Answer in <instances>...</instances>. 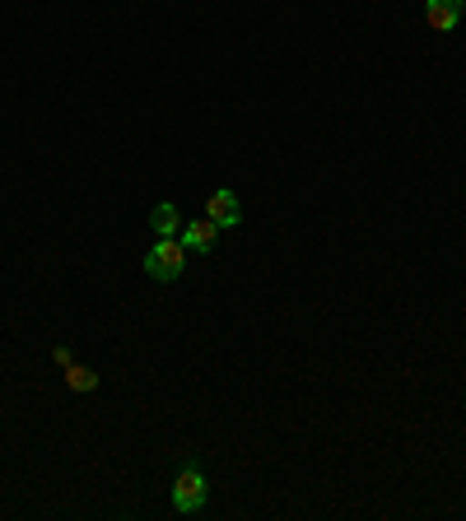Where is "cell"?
<instances>
[{"mask_svg": "<svg viewBox=\"0 0 466 521\" xmlns=\"http://www.w3.org/2000/svg\"><path fill=\"white\" fill-rule=\"evenodd\" d=\"M210 498V485H206V475L197 466H182V475L173 479V507L177 512H201Z\"/></svg>", "mask_w": 466, "mask_h": 521, "instance_id": "cell-2", "label": "cell"}, {"mask_svg": "<svg viewBox=\"0 0 466 521\" xmlns=\"http://www.w3.org/2000/svg\"><path fill=\"white\" fill-rule=\"evenodd\" d=\"M466 15V0H424V24L434 33H452Z\"/></svg>", "mask_w": 466, "mask_h": 521, "instance_id": "cell-3", "label": "cell"}, {"mask_svg": "<svg viewBox=\"0 0 466 521\" xmlns=\"http://www.w3.org/2000/svg\"><path fill=\"white\" fill-rule=\"evenodd\" d=\"M149 228H154V237H177L182 233V215H177L173 200H164V205L149 210Z\"/></svg>", "mask_w": 466, "mask_h": 521, "instance_id": "cell-6", "label": "cell"}, {"mask_svg": "<svg viewBox=\"0 0 466 521\" xmlns=\"http://www.w3.org/2000/svg\"><path fill=\"white\" fill-rule=\"evenodd\" d=\"M187 256H191V252L177 243V237H159V243L145 252V275L159 279V285H173V279L187 270Z\"/></svg>", "mask_w": 466, "mask_h": 521, "instance_id": "cell-1", "label": "cell"}, {"mask_svg": "<svg viewBox=\"0 0 466 521\" xmlns=\"http://www.w3.org/2000/svg\"><path fill=\"white\" fill-rule=\"evenodd\" d=\"M215 237H219V228H215L210 219H191V224H182V233H177V243H182L187 252H197V256H206V252L215 247Z\"/></svg>", "mask_w": 466, "mask_h": 521, "instance_id": "cell-5", "label": "cell"}, {"mask_svg": "<svg viewBox=\"0 0 466 521\" xmlns=\"http://www.w3.org/2000/svg\"><path fill=\"white\" fill-rule=\"evenodd\" d=\"M206 219L215 228H233V224H243V205H238V195L233 191H210L206 200Z\"/></svg>", "mask_w": 466, "mask_h": 521, "instance_id": "cell-4", "label": "cell"}, {"mask_svg": "<svg viewBox=\"0 0 466 521\" xmlns=\"http://www.w3.org/2000/svg\"><path fill=\"white\" fill-rule=\"evenodd\" d=\"M52 364H56V368H70V364H75V358H70V349H66V345H56V349H52Z\"/></svg>", "mask_w": 466, "mask_h": 521, "instance_id": "cell-8", "label": "cell"}, {"mask_svg": "<svg viewBox=\"0 0 466 521\" xmlns=\"http://www.w3.org/2000/svg\"><path fill=\"white\" fill-rule=\"evenodd\" d=\"M66 386H70V391H98V373L85 368V364H70V368H66Z\"/></svg>", "mask_w": 466, "mask_h": 521, "instance_id": "cell-7", "label": "cell"}]
</instances>
